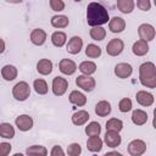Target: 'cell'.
I'll list each match as a JSON object with an SVG mask.
<instances>
[{"label":"cell","mask_w":156,"mask_h":156,"mask_svg":"<svg viewBox=\"0 0 156 156\" xmlns=\"http://www.w3.org/2000/svg\"><path fill=\"white\" fill-rule=\"evenodd\" d=\"M110 21L107 10L99 2H90L87 7V22L89 26H102Z\"/></svg>","instance_id":"1"},{"label":"cell","mask_w":156,"mask_h":156,"mask_svg":"<svg viewBox=\"0 0 156 156\" xmlns=\"http://www.w3.org/2000/svg\"><path fill=\"white\" fill-rule=\"evenodd\" d=\"M139 80L143 87L154 89L156 88V66L147 61L139 67Z\"/></svg>","instance_id":"2"},{"label":"cell","mask_w":156,"mask_h":156,"mask_svg":"<svg viewBox=\"0 0 156 156\" xmlns=\"http://www.w3.org/2000/svg\"><path fill=\"white\" fill-rule=\"evenodd\" d=\"M12 95L16 100L18 101H24L29 98L30 95V88H29V84L27 82H18L13 85L12 88Z\"/></svg>","instance_id":"3"},{"label":"cell","mask_w":156,"mask_h":156,"mask_svg":"<svg viewBox=\"0 0 156 156\" xmlns=\"http://www.w3.org/2000/svg\"><path fill=\"white\" fill-rule=\"evenodd\" d=\"M51 88H52L54 95H56V96H62V95L67 91L68 82H67L66 78H62V77L57 76V77H55V78L52 79Z\"/></svg>","instance_id":"4"},{"label":"cell","mask_w":156,"mask_h":156,"mask_svg":"<svg viewBox=\"0 0 156 156\" xmlns=\"http://www.w3.org/2000/svg\"><path fill=\"white\" fill-rule=\"evenodd\" d=\"M76 84L78 85V88L83 89L84 91H93L95 85H96V82L93 77L82 74V76H78L76 78Z\"/></svg>","instance_id":"5"},{"label":"cell","mask_w":156,"mask_h":156,"mask_svg":"<svg viewBox=\"0 0 156 156\" xmlns=\"http://www.w3.org/2000/svg\"><path fill=\"white\" fill-rule=\"evenodd\" d=\"M123 49H124V43L122 39L118 38L111 39L106 45V52L110 56H118L123 51Z\"/></svg>","instance_id":"6"},{"label":"cell","mask_w":156,"mask_h":156,"mask_svg":"<svg viewBox=\"0 0 156 156\" xmlns=\"http://www.w3.org/2000/svg\"><path fill=\"white\" fill-rule=\"evenodd\" d=\"M138 34H139V38L141 40L151 41V40H154L156 32H155L154 26H151L149 23H143L138 27Z\"/></svg>","instance_id":"7"},{"label":"cell","mask_w":156,"mask_h":156,"mask_svg":"<svg viewBox=\"0 0 156 156\" xmlns=\"http://www.w3.org/2000/svg\"><path fill=\"white\" fill-rule=\"evenodd\" d=\"M146 151V144L141 139H134L128 144V152L132 156H140Z\"/></svg>","instance_id":"8"},{"label":"cell","mask_w":156,"mask_h":156,"mask_svg":"<svg viewBox=\"0 0 156 156\" xmlns=\"http://www.w3.org/2000/svg\"><path fill=\"white\" fill-rule=\"evenodd\" d=\"M132 73H133V67L127 62H121L115 66V74L121 79H126L130 77Z\"/></svg>","instance_id":"9"},{"label":"cell","mask_w":156,"mask_h":156,"mask_svg":"<svg viewBox=\"0 0 156 156\" xmlns=\"http://www.w3.org/2000/svg\"><path fill=\"white\" fill-rule=\"evenodd\" d=\"M82 48H83V39H82L80 37H78V35L72 37V38L68 40V43L66 44L67 51H68L69 54H72V55L79 54V51L82 50Z\"/></svg>","instance_id":"10"},{"label":"cell","mask_w":156,"mask_h":156,"mask_svg":"<svg viewBox=\"0 0 156 156\" xmlns=\"http://www.w3.org/2000/svg\"><path fill=\"white\" fill-rule=\"evenodd\" d=\"M15 123L20 130L27 132V130L32 129V127H33V118L29 115H20L15 119Z\"/></svg>","instance_id":"11"},{"label":"cell","mask_w":156,"mask_h":156,"mask_svg":"<svg viewBox=\"0 0 156 156\" xmlns=\"http://www.w3.org/2000/svg\"><path fill=\"white\" fill-rule=\"evenodd\" d=\"M58 68H60L61 73H63L66 76H72L77 71V65L74 61H72L69 58H62L58 63Z\"/></svg>","instance_id":"12"},{"label":"cell","mask_w":156,"mask_h":156,"mask_svg":"<svg viewBox=\"0 0 156 156\" xmlns=\"http://www.w3.org/2000/svg\"><path fill=\"white\" fill-rule=\"evenodd\" d=\"M104 141L106 143V145L108 147H117L121 145V141H122V138L119 135L118 132H111V130H106V134H105V138H104Z\"/></svg>","instance_id":"13"},{"label":"cell","mask_w":156,"mask_h":156,"mask_svg":"<svg viewBox=\"0 0 156 156\" xmlns=\"http://www.w3.org/2000/svg\"><path fill=\"white\" fill-rule=\"evenodd\" d=\"M135 99L138 101L139 105L141 106H151L154 104V95L146 90H139L136 94H135Z\"/></svg>","instance_id":"14"},{"label":"cell","mask_w":156,"mask_h":156,"mask_svg":"<svg viewBox=\"0 0 156 156\" xmlns=\"http://www.w3.org/2000/svg\"><path fill=\"white\" fill-rule=\"evenodd\" d=\"M126 28V21L122 17L115 16L108 21V29L112 33H121Z\"/></svg>","instance_id":"15"},{"label":"cell","mask_w":156,"mask_h":156,"mask_svg":"<svg viewBox=\"0 0 156 156\" xmlns=\"http://www.w3.org/2000/svg\"><path fill=\"white\" fill-rule=\"evenodd\" d=\"M46 40V32L41 28H35L30 32V41L34 44V45H43Z\"/></svg>","instance_id":"16"},{"label":"cell","mask_w":156,"mask_h":156,"mask_svg":"<svg viewBox=\"0 0 156 156\" xmlns=\"http://www.w3.org/2000/svg\"><path fill=\"white\" fill-rule=\"evenodd\" d=\"M132 51L136 56H144V55H146L149 52V44H147V41L141 40V39L136 40L133 44V46H132Z\"/></svg>","instance_id":"17"},{"label":"cell","mask_w":156,"mask_h":156,"mask_svg":"<svg viewBox=\"0 0 156 156\" xmlns=\"http://www.w3.org/2000/svg\"><path fill=\"white\" fill-rule=\"evenodd\" d=\"M37 71L41 76H48L52 72V62L49 58H41L37 63Z\"/></svg>","instance_id":"18"},{"label":"cell","mask_w":156,"mask_h":156,"mask_svg":"<svg viewBox=\"0 0 156 156\" xmlns=\"http://www.w3.org/2000/svg\"><path fill=\"white\" fill-rule=\"evenodd\" d=\"M89 117L90 116H89V112L88 111L79 110V111H77V112H74L72 115V123L74 126H83V124H85L88 122Z\"/></svg>","instance_id":"19"},{"label":"cell","mask_w":156,"mask_h":156,"mask_svg":"<svg viewBox=\"0 0 156 156\" xmlns=\"http://www.w3.org/2000/svg\"><path fill=\"white\" fill-rule=\"evenodd\" d=\"M68 99H69V102H71V104H73V105H76V106H79V107H82V106H84V105L87 104V98H85V95H84L83 93L78 91V90L71 91Z\"/></svg>","instance_id":"20"},{"label":"cell","mask_w":156,"mask_h":156,"mask_svg":"<svg viewBox=\"0 0 156 156\" xmlns=\"http://www.w3.org/2000/svg\"><path fill=\"white\" fill-rule=\"evenodd\" d=\"M95 113L100 117H106L111 113V104L106 100H101L95 105Z\"/></svg>","instance_id":"21"},{"label":"cell","mask_w":156,"mask_h":156,"mask_svg":"<svg viewBox=\"0 0 156 156\" xmlns=\"http://www.w3.org/2000/svg\"><path fill=\"white\" fill-rule=\"evenodd\" d=\"M87 147L91 152H99L102 149V140H101V138L99 135L89 136V139L87 140Z\"/></svg>","instance_id":"22"},{"label":"cell","mask_w":156,"mask_h":156,"mask_svg":"<svg viewBox=\"0 0 156 156\" xmlns=\"http://www.w3.org/2000/svg\"><path fill=\"white\" fill-rule=\"evenodd\" d=\"M17 74H18V71H17V68L13 65H5L1 68V76L7 82L13 80L17 77Z\"/></svg>","instance_id":"23"},{"label":"cell","mask_w":156,"mask_h":156,"mask_svg":"<svg viewBox=\"0 0 156 156\" xmlns=\"http://www.w3.org/2000/svg\"><path fill=\"white\" fill-rule=\"evenodd\" d=\"M132 122L135 126H143V124H145L147 122V113L144 110H140V108L134 110L133 113H132Z\"/></svg>","instance_id":"24"},{"label":"cell","mask_w":156,"mask_h":156,"mask_svg":"<svg viewBox=\"0 0 156 156\" xmlns=\"http://www.w3.org/2000/svg\"><path fill=\"white\" fill-rule=\"evenodd\" d=\"M69 24V20L63 15H55L51 17V26L54 28H66Z\"/></svg>","instance_id":"25"},{"label":"cell","mask_w":156,"mask_h":156,"mask_svg":"<svg viewBox=\"0 0 156 156\" xmlns=\"http://www.w3.org/2000/svg\"><path fill=\"white\" fill-rule=\"evenodd\" d=\"M117 7L122 13H130L135 7L134 0H117Z\"/></svg>","instance_id":"26"},{"label":"cell","mask_w":156,"mask_h":156,"mask_svg":"<svg viewBox=\"0 0 156 156\" xmlns=\"http://www.w3.org/2000/svg\"><path fill=\"white\" fill-rule=\"evenodd\" d=\"M66 41H67V35H66V33L57 30V32H54V33L51 34V43H52L56 48H62V46L66 44Z\"/></svg>","instance_id":"27"},{"label":"cell","mask_w":156,"mask_h":156,"mask_svg":"<svg viewBox=\"0 0 156 156\" xmlns=\"http://www.w3.org/2000/svg\"><path fill=\"white\" fill-rule=\"evenodd\" d=\"M78 69L85 76H91L96 71V65L93 61H83V62H80Z\"/></svg>","instance_id":"28"},{"label":"cell","mask_w":156,"mask_h":156,"mask_svg":"<svg viewBox=\"0 0 156 156\" xmlns=\"http://www.w3.org/2000/svg\"><path fill=\"white\" fill-rule=\"evenodd\" d=\"M0 136L5 139H12L15 136V128L11 123H1L0 124Z\"/></svg>","instance_id":"29"},{"label":"cell","mask_w":156,"mask_h":156,"mask_svg":"<svg viewBox=\"0 0 156 156\" xmlns=\"http://www.w3.org/2000/svg\"><path fill=\"white\" fill-rule=\"evenodd\" d=\"M90 37L93 40H96V41H101L105 39L106 37V29L101 26H95L90 29Z\"/></svg>","instance_id":"30"},{"label":"cell","mask_w":156,"mask_h":156,"mask_svg":"<svg viewBox=\"0 0 156 156\" xmlns=\"http://www.w3.org/2000/svg\"><path fill=\"white\" fill-rule=\"evenodd\" d=\"M33 88L35 90L37 94L39 95H45L48 91H49V87H48V83L43 79V78H38L33 82Z\"/></svg>","instance_id":"31"},{"label":"cell","mask_w":156,"mask_h":156,"mask_svg":"<svg viewBox=\"0 0 156 156\" xmlns=\"http://www.w3.org/2000/svg\"><path fill=\"white\" fill-rule=\"evenodd\" d=\"M123 128V122L118 118H110L106 122V130H111V132H121Z\"/></svg>","instance_id":"32"},{"label":"cell","mask_w":156,"mask_h":156,"mask_svg":"<svg viewBox=\"0 0 156 156\" xmlns=\"http://www.w3.org/2000/svg\"><path fill=\"white\" fill-rule=\"evenodd\" d=\"M101 133V126L98 122H90L85 127V134L88 136H94V135H100Z\"/></svg>","instance_id":"33"},{"label":"cell","mask_w":156,"mask_h":156,"mask_svg":"<svg viewBox=\"0 0 156 156\" xmlns=\"http://www.w3.org/2000/svg\"><path fill=\"white\" fill-rule=\"evenodd\" d=\"M27 155H39V156H46L48 155V150L45 146L41 145H32L26 150Z\"/></svg>","instance_id":"34"},{"label":"cell","mask_w":156,"mask_h":156,"mask_svg":"<svg viewBox=\"0 0 156 156\" xmlns=\"http://www.w3.org/2000/svg\"><path fill=\"white\" fill-rule=\"evenodd\" d=\"M85 55L90 58H96L101 55V48L95 44H88V46L85 48Z\"/></svg>","instance_id":"35"},{"label":"cell","mask_w":156,"mask_h":156,"mask_svg":"<svg viewBox=\"0 0 156 156\" xmlns=\"http://www.w3.org/2000/svg\"><path fill=\"white\" fill-rule=\"evenodd\" d=\"M132 107H133L132 100L128 99V98H123V99L118 102V110H119L121 112H123V113L129 112V111L132 110Z\"/></svg>","instance_id":"36"},{"label":"cell","mask_w":156,"mask_h":156,"mask_svg":"<svg viewBox=\"0 0 156 156\" xmlns=\"http://www.w3.org/2000/svg\"><path fill=\"white\" fill-rule=\"evenodd\" d=\"M67 154L69 156H78L82 154V147L78 143H72L67 146Z\"/></svg>","instance_id":"37"},{"label":"cell","mask_w":156,"mask_h":156,"mask_svg":"<svg viewBox=\"0 0 156 156\" xmlns=\"http://www.w3.org/2000/svg\"><path fill=\"white\" fill-rule=\"evenodd\" d=\"M50 7H51V10L60 12V11L65 10V2H63V0H50Z\"/></svg>","instance_id":"38"},{"label":"cell","mask_w":156,"mask_h":156,"mask_svg":"<svg viewBox=\"0 0 156 156\" xmlns=\"http://www.w3.org/2000/svg\"><path fill=\"white\" fill-rule=\"evenodd\" d=\"M136 6L141 11H149L151 9V1L150 0H136Z\"/></svg>","instance_id":"39"},{"label":"cell","mask_w":156,"mask_h":156,"mask_svg":"<svg viewBox=\"0 0 156 156\" xmlns=\"http://www.w3.org/2000/svg\"><path fill=\"white\" fill-rule=\"evenodd\" d=\"M11 152L10 143H0V156H7Z\"/></svg>","instance_id":"40"},{"label":"cell","mask_w":156,"mask_h":156,"mask_svg":"<svg viewBox=\"0 0 156 156\" xmlns=\"http://www.w3.org/2000/svg\"><path fill=\"white\" fill-rule=\"evenodd\" d=\"M50 155H51V156H63V155H65V151L62 150V147H61L60 145H55V146L51 149Z\"/></svg>","instance_id":"41"},{"label":"cell","mask_w":156,"mask_h":156,"mask_svg":"<svg viewBox=\"0 0 156 156\" xmlns=\"http://www.w3.org/2000/svg\"><path fill=\"white\" fill-rule=\"evenodd\" d=\"M5 51V41L0 38V54H2Z\"/></svg>","instance_id":"42"},{"label":"cell","mask_w":156,"mask_h":156,"mask_svg":"<svg viewBox=\"0 0 156 156\" xmlns=\"http://www.w3.org/2000/svg\"><path fill=\"white\" fill-rule=\"evenodd\" d=\"M6 2H10V4H20L22 2V0H5Z\"/></svg>","instance_id":"43"},{"label":"cell","mask_w":156,"mask_h":156,"mask_svg":"<svg viewBox=\"0 0 156 156\" xmlns=\"http://www.w3.org/2000/svg\"><path fill=\"white\" fill-rule=\"evenodd\" d=\"M106 155H117V156H119L121 154L117 152V151H112V152H106Z\"/></svg>","instance_id":"44"},{"label":"cell","mask_w":156,"mask_h":156,"mask_svg":"<svg viewBox=\"0 0 156 156\" xmlns=\"http://www.w3.org/2000/svg\"><path fill=\"white\" fill-rule=\"evenodd\" d=\"M74 1H77V2H78V1H82V0H74Z\"/></svg>","instance_id":"45"}]
</instances>
